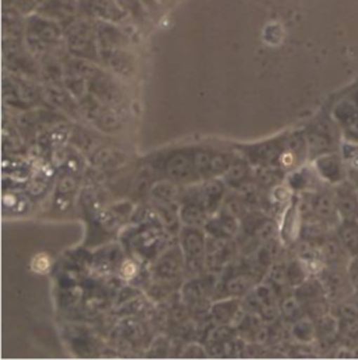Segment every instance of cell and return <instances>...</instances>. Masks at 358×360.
Returning <instances> with one entry per match:
<instances>
[{"instance_id":"1","label":"cell","mask_w":358,"mask_h":360,"mask_svg":"<svg viewBox=\"0 0 358 360\" xmlns=\"http://www.w3.org/2000/svg\"><path fill=\"white\" fill-rule=\"evenodd\" d=\"M336 321L345 347L358 349V300L353 295L336 303Z\"/></svg>"},{"instance_id":"3","label":"cell","mask_w":358,"mask_h":360,"mask_svg":"<svg viewBox=\"0 0 358 360\" xmlns=\"http://www.w3.org/2000/svg\"><path fill=\"white\" fill-rule=\"evenodd\" d=\"M318 174L332 185H338L349 179V173L340 152L326 153L318 158L317 162Z\"/></svg>"},{"instance_id":"4","label":"cell","mask_w":358,"mask_h":360,"mask_svg":"<svg viewBox=\"0 0 358 360\" xmlns=\"http://www.w3.org/2000/svg\"><path fill=\"white\" fill-rule=\"evenodd\" d=\"M336 238L350 258L358 255V220H340L336 226Z\"/></svg>"},{"instance_id":"6","label":"cell","mask_w":358,"mask_h":360,"mask_svg":"<svg viewBox=\"0 0 358 360\" xmlns=\"http://www.w3.org/2000/svg\"><path fill=\"white\" fill-rule=\"evenodd\" d=\"M340 132H342V139L345 142L358 143V114L340 128Z\"/></svg>"},{"instance_id":"2","label":"cell","mask_w":358,"mask_h":360,"mask_svg":"<svg viewBox=\"0 0 358 360\" xmlns=\"http://www.w3.org/2000/svg\"><path fill=\"white\" fill-rule=\"evenodd\" d=\"M335 200L340 220H358V186L352 180L335 185Z\"/></svg>"},{"instance_id":"5","label":"cell","mask_w":358,"mask_h":360,"mask_svg":"<svg viewBox=\"0 0 358 360\" xmlns=\"http://www.w3.org/2000/svg\"><path fill=\"white\" fill-rule=\"evenodd\" d=\"M340 153L345 160L347 173L353 174V176H358V143L343 141L342 146H340Z\"/></svg>"},{"instance_id":"7","label":"cell","mask_w":358,"mask_h":360,"mask_svg":"<svg viewBox=\"0 0 358 360\" xmlns=\"http://www.w3.org/2000/svg\"><path fill=\"white\" fill-rule=\"evenodd\" d=\"M347 272L353 286V296L358 300V255L354 258H350L347 264Z\"/></svg>"}]
</instances>
